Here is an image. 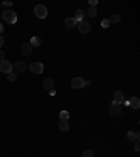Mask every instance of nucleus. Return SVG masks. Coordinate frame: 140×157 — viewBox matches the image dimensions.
<instances>
[{
    "label": "nucleus",
    "instance_id": "nucleus-1",
    "mask_svg": "<svg viewBox=\"0 0 140 157\" xmlns=\"http://www.w3.org/2000/svg\"><path fill=\"white\" fill-rule=\"evenodd\" d=\"M1 17H3V20H4L6 22H9V24H16V22H17V14L14 13V11H11V10L3 11Z\"/></svg>",
    "mask_w": 140,
    "mask_h": 157
},
{
    "label": "nucleus",
    "instance_id": "nucleus-2",
    "mask_svg": "<svg viewBox=\"0 0 140 157\" xmlns=\"http://www.w3.org/2000/svg\"><path fill=\"white\" fill-rule=\"evenodd\" d=\"M34 13H35V16L38 17V18H45V17L48 16V9L45 7V6H42V4H38V6H35V9H34Z\"/></svg>",
    "mask_w": 140,
    "mask_h": 157
},
{
    "label": "nucleus",
    "instance_id": "nucleus-3",
    "mask_svg": "<svg viewBox=\"0 0 140 157\" xmlns=\"http://www.w3.org/2000/svg\"><path fill=\"white\" fill-rule=\"evenodd\" d=\"M70 86H71V88H74V90L83 88V87L86 86V80L83 77H74V79H71V81H70Z\"/></svg>",
    "mask_w": 140,
    "mask_h": 157
},
{
    "label": "nucleus",
    "instance_id": "nucleus-4",
    "mask_svg": "<svg viewBox=\"0 0 140 157\" xmlns=\"http://www.w3.org/2000/svg\"><path fill=\"white\" fill-rule=\"evenodd\" d=\"M122 114V108H121V104H116V103H111L109 105V115H112V116H119V115Z\"/></svg>",
    "mask_w": 140,
    "mask_h": 157
},
{
    "label": "nucleus",
    "instance_id": "nucleus-5",
    "mask_svg": "<svg viewBox=\"0 0 140 157\" xmlns=\"http://www.w3.org/2000/svg\"><path fill=\"white\" fill-rule=\"evenodd\" d=\"M30 70H31V73H34V75H41L43 72V65L41 62H32V63L30 65Z\"/></svg>",
    "mask_w": 140,
    "mask_h": 157
},
{
    "label": "nucleus",
    "instance_id": "nucleus-6",
    "mask_svg": "<svg viewBox=\"0 0 140 157\" xmlns=\"http://www.w3.org/2000/svg\"><path fill=\"white\" fill-rule=\"evenodd\" d=\"M11 70H13V65H11L9 60H1V62H0V72L9 75Z\"/></svg>",
    "mask_w": 140,
    "mask_h": 157
},
{
    "label": "nucleus",
    "instance_id": "nucleus-7",
    "mask_svg": "<svg viewBox=\"0 0 140 157\" xmlns=\"http://www.w3.org/2000/svg\"><path fill=\"white\" fill-rule=\"evenodd\" d=\"M27 69V65L24 63V62H17V63H14L13 65V73H16V75H18V73H22V72Z\"/></svg>",
    "mask_w": 140,
    "mask_h": 157
},
{
    "label": "nucleus",
    "instance_id": "nucleus-8",
    "mask_svg": "<svg viewBox=\"0 0 140 157\" xmlns=\"http://www.w3.org/2000/svg\"><path fill=\"white\" fill-rule=\"evenodd\" d=\"M20 51H21V54L24 55V56H30V55L32 54V46L30 45V42H24L20 46Z\"/></svg>",
    "mask_w": 140,
    "mask_h": 157
},
{
    "label": "nucleus",
    "instance_id": "nucleus-9",
    "mask_svg": "<svg viewBox=\"0 0 140 157\" xmlns=\"http://www.w3.org/2000/svg\"><path fill=\"white\" fill-rule=\"evenodd\" d=\"M79 31H80L81 34H90V31H91V25L86 21H80L79 22Z\"/></svg>",
    "mask_w": 140,
    "mask_h": 157
},
{
    "label": "nucleus",
    "instance_id": "nucleus-10",
    "mask_svg": "<svg viewBox=\"0 0 140 157\" xmlns=\"http://www.w3.org/2000/svg\"><path fill=\"white\" fill-rule=\"evenodd\" d=\"M129 105L133 109H139L140 108V100H139V97H132V98H130V100H129Z\"/></svg>",
    "mask_w": 140,
    "mask_h": 157
},
{
    "label": "nucleus",
    "instance_id": "nucleus-11",
    "mask_svg": "<svg viewBox=\"0 0 140 157\" xmlns=\"http://www.w3.org/2000/svg\"><path fill=\"white\" fill-rule=\"evenodd\" d=\"M84 17H86V11L84 10H81V9H79V10L76 11V16L73 17V18H74L76 21H84Z\"/></svg>",
    "mask_w": 140,
    "mask_h": 157
},
{
    "label": "nucleus",
    "instance_id": "nucleus-12",
    "mask_svg": "<svg viewBox=\"0 0 140 157\" xmlns=\"http://www.w3.org/2000/svg\"><path fill=\"white\" fill-rule=\"evenodd\" d=\"M123 101H125V97H123V94H122L121 91H116L115 94H113V103L121 104V105H122Z\"/></svg>",
    "mask_w": 140,
    "mask_h": 157
},
{
    "label": "nucleus",
    "instance_id": "nucleus-13",
    "mask_svg": "<svg viewBox=\"0 0 140 157\" xmlns=\"http://www.w3.org/2000/svg\"><path fill=\"white\" fill-rule=\"evenodd\" d=\"M43 87L46 88V90H53V87H55V81H53V79H45L43 80Z\"/></svg>",
    "mask_w": 140,
    "mask_h": 157
},
{
    "label": "nucleus",
    "instance_id": "nucleus-14",
    "mask_svg": "<svg viewBox=\"0 0 140 157\" xmlns=\"http://www.w3.org/2000/svg\"><path fill=\"white\" fill-rule=\"evenodd\" d=\"M76 20L73 18V17H67L65 20V27H67V28H73V27H76Z\"/></svg>",
    "mask_w": 140,
    "mask_h": 157
},
{
    "label": "nucleus",
    "instance_id": "nucleus-15",
    "mask_svg": "<svg viewBox=\"0 0 140 157\" xmlns=\"http://www.w3.org/2000/svg\"><path fill=\"white\" fill-rule=\"evenodd\" d=\"M30 45H31V46H41V45H42V39L39 38V37H32V38H31V41H30Z\"/></svg>",
    "mask_w": 140,
    "mask_h": 157
},
{
    "label": "nucleus",
    "instance_id": "nucleus-16",
    "mask_svg": "<svg viewBox=\"0 0 140 157\" xmlns=\"http://www.w3.org/2000/svg\"><path fill=\"white\" fill-rule=\"evenodd\" d=\"M58 126H59V129L62 130V132H67V130H69V124H67V121H59Z\"/></svg>",
    "mask_w": 140,
    "mask_h": 157
},
{
    "label": "nucleus",
    "instance_id": "nucleus-17",
    "mask_svg": "<svg viewBox=\"0 0 140 157\" xmlns=\"http://www.w3.org/2000/svg\"><path fill=\"white\" fill-rule=\"evenodd\" d=\"M128 139H130V140H139V133L129 130V132H128Z\"/></svg>",
    "mask_w": 140,
    "mask_h": 157
},
{
    "label": "nucleus",
    "instance_id": "nucleus-18",
    "mask_svg": "<svg viewBox=\"0 0 140 157\" xmlns=\"http://www.w3.org/2000/svg\"><path fill=\"white\" fill-rule=\"evenodd\" d=\"M87 16L94 18V17L97 16V7H90V9L87 10Z\"/></svg>",
    "mask_w": 140,
    "mask_h": 157
},
{
    "label": "nucleus",
    "instance_id": "nucleus-19",
    "mask_svg": "<svg viewBox=\"0 0 140 157\" xmlns=\"http://www.w3.org/2000/svg\"><path fill=\"white\" fill-rule=\"evenodd\" d=\"M109 22H112V24H118V22H121V16H118V14H112V16L109 17Z\"/></svg>",
    "mask_w": 140,
    "mask_h": 157
},
{
    "label": "nucleus",
    "instance_id": "nucleus-20",
    "mask_svg": "<svg viewBox=\"0 0 140 157\" xmlns=\"http://www.w3.org/2000/svg\"><path fill=\"white\" fill-rule=\"evenodd\" d=\"M60 121H67L69 119V116H70V114L66 111V109H63V111H60Z\"/></svg>",
    "mask_w": 140,
    "mask_h": 157
},
{
    "label": "nucleus",
    "instance_id": "nucleus-21",
    "mask_svg": "<svg viewBox=\"0 0 140 157\" xmlns=\"http://www.w3.org/2000/svg\"><path fill=\"white\" fill-rule=\"evenodd\" d=\"M16 79H17V75L13 73V72H10V73L7 75V80L9 81H16Z\"/></svg>",
    "mask_w": 140,
    "mask_h": 157
},
{
    "label": "nucleus",
    "instance_id": "nucleus-22",
    "mask_svg": "<svg viewBox=\"0 0 140 157\" xmlns=\"http://www.w3.org/2000/svg\"><path fill=\"white\" fill-rule=\"evenodd\" d=\"M109 24H111V22H109V20H108V18H105V20H102V21H101V25H102L104 28L109 27Z\"/></svg>",
    "mask_w": 140,
    "mask_h": 157
},
{
    "label": "nucleus",
    "instance_id": "nucleus-23",
    "mask_svg": "<svg viewBox=\"0 0 140 157\" xmlns=\"http://www.w3.org/2000/svg\"><path fill=\"white\" fill-rule=\"evenodd\" d=\"M81 157H92V152L91 150H86V152L83 153V156Z\"/></svg>",
    "mask_w": 140,
    "mask_h": 157
},
{
    "label": "nucleus",
    "instance_id": "nucleus-24",
    "mask_svg": "<svg viewBox=\"0 0 140 157\" xmlns=\"http://www.w3.org/2000/svg\"><path fill=\"white\" fill-rule=\"evenodd\" d=\"M133 149H135V152H139V150H140V143H139V140L135 142V145H133Z\"/></svg>",
    "mask_w": 140,
    "mask_h": 157
},
{
    "label": "nucleus",
    "instance_id": "nucleus-25",
    "mask_svg": "<svg viewBox=\"0 0 140 157\" xmlns=\"http://www.w3.org/2000/svg\"><path fill=\"white\" fill-rule=\"evenodd\" d=\"M88 3H90V7H95L98 4V0H90Z\"/></svg>",
    "mask_w": 140,
    "mask_h": 157
},
{
    "label": "nucleus",
    "instance_id": "nucleus-26",
    "mask_svg": "<svg viewBox=\"0 0 140 157\" xmlns=\"http://www.w3.org/2000/svg\"><path fill=\"white\" fill-rule=\"evenodd\" d=\"M1 60H4V52L3 51H0V62Z\"/></svg>",
    "mask_w": 140,
    "mask_h": 157
},
{
    "label": "nucleus",
    "instance_id": "nucleus-27",
    "mask_svg": "<svg viewBox=\"0 0 140 157\" xmlns=\"http://www.w3.org/2000/svg\"><path fill=\"white\" fill-rule=\"evenodd\" d=\"M3 45H4V39H3V37L0 35V48H1Z\"/></svg>",
    "mask_w": 140,
    "mask_h": 157
},
{
    "label": "nucleus",
    "instance_id": "nucleus-28",
    "mask_svg": "<svg viewBox=\"0 0 140 157\" xmlns=\"http://www.w3.org/2000/svg\"><path fill=\"white\" fill-rule=\"evenodd\" d=\"M3 4H4V6H7V7H11V6H13V3H11V1H4Z\"/></svg>",
    "mask_w": 140,
    "mask_h": 157
},
{
    "label": "nucleus",
    "instance_id": "nucleus-29",
    "mask_svg": "<svg viewBox=\"0 0 140 157\" xmlns=\"http://www.w3.org/2000/svg\"><path fill=\"white\" fill-rule=\"evenodd\" d=\"M3 33V24H1V22H0V34Z\"/></svg>",
    "mask_w": 140,
    "mask_h": 157
},
{
    "label": "nucleus",
    "instance_id": "nucleus-30",
    "mask_svg": "<svg viewBox=\"0 0 140 157\" xmlns=\"http://www.w3.org/2000/svg\"><path fill=\"white\" fill-rule=\"evenodd\" d=\"M0 7H1V4H0Z\"/></svg>",
    "mask_w": 140,
    "mask_h": 157
}]
</instances>
